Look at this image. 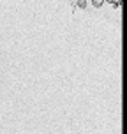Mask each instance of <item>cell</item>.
<instances>
[{"instance_id": "cell-1", "label": "cell", "mask_w": 127, "mask_h": 134, "mask_svg": "<svg viewBox=\"0 0 127 134\" xmlns=\"http://www.w3.org/2000/svg\"><path fill=\"white\" fill-rule=\"evenodd\" d=\"M102 4H104V0H92V5L94 7H101Z\"/></svg>"}]
</instances>
